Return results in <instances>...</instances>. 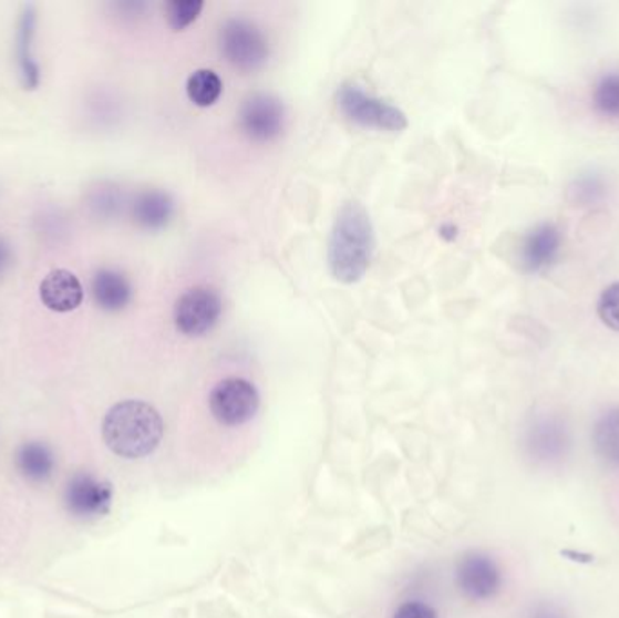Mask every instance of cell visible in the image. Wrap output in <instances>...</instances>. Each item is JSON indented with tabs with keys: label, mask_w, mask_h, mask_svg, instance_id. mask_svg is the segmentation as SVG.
Instances as JSON below:
<instances>
[{
	"label": "cell",
	"mask_w": 619,
	"mask_h": 618,
	"mask_svg": "<svg viewBox=\"0 0 619 618\" xmlns=\"http://www.w3.org/2000/svg\"><path fill=\"white\" fill-rule=\"evenodd\" d=\"M393 618H439L436 617L435 609L427 604L412 600V602L402 604L401 608L396 609Z\"/></svg>",
	"instance_id": "23"
},
{
	"label": "cell",
	"mask_w": 619,
	"mask_h": 618,
	"mask_svg": "<svg viewBox=\"0 0 619 618\" xmlns=\"http://www.w3.org/2000/svg\"><path fill=\"white\" fill-rule=\"evenodd\" d=\"M17 468L31 483H44L55 470V459L45 444L25 443L17 452Z\"/></svg>",
	"instance_id": "15"
},
{
	"label": "cell",
	"mask_w": 619,
	"mask_h": 618,
	"mask_svg": "<svg viewBox=\"0 0 619 618\" xmlns=\"http://www.w3.org/2000/svg\"><path fill=\"white\" fill-rule=\"evenodd\" d=\"M202 10H204V2L199 0H173L165 8V16L174 31H182L198 19Z\"/></svg>",
	"instance_id": "20"
},
{
	"label": "cell",
	"mask_w": 619,
	"mask_h": 618,
	"mask_svg": "<svg viewBox=\"0 0 619 618\" xmlns=\"http://www.w3.org/2000/svg\"><path fill=\"white\" fill-rule=\"evenodd\" d=\"M592 104L600 115L619 119V73L601 76L592 93Z\"/></svg>",
	"instance_id": "18"
},
{
	"label": "cell",
	"mask_w": 619,
	"mask_h": 618,
	"mask_svg": "<svg viewBox=\"0 0 619 618\" xmlns=\"http://www.w3.org/2000/svg\"><path fill=\"white\" fill-rule=\"evenodd\" d=\"M595 444L598 454L609 463L619 464V409L603 414L595 429Z\"/></svg>",
	"instance_id": "17"
},
{
	"label": "cell",
	"mask_w": 619,
	"mask_h": 618,
	"mask_svg": "<svg viewBox=\"0 0 619 618\" xmlns=\"http://www.w3.org/2000/svg\"><path fill=\"white\" fill-rule=\"evenodd\" d=\"M224 303L210 287H194L179 296L174 305V323L182 334L199 338L216 327Z\"/></svg>",
	"instance_id": "6"
},
{
	"label": "cell",
	"mask_w": 619,
	"mask_h": 618,
	"mask_svg": "<svg viewBox=\"0 0 619 618\" xmlns=\"http://www.w3.org/2000/svg\"><path fill=\"white\" fill-rule=\"evenodd\" d=\"M219 48L228 64L245 73L264 68L268 59L267 39L247 20H228L219 31Z\"/></svg>",
	"instance_id": "4"
},
{
	"label": "cell",
	"mask_w": 619,
	"mask_h": 618,
	"mask_svg": "<svg viewBox=\"0 0 619 618\" xmlns=\"http://www.w3.org/2000/svg\"><path fill=\"white\" fill-rule=\"evenodd\" d=\"M11 264V249L10 245L6 244L4 239L0 238V276L4 275Z\"/></svg>",
	"instance_id": "24"
},
{
	"label": "cell",
	"mask_w": 619,
	"mask_h": 618,
	"mask_svg": "<svg viewBox=\"0 0 619 618\" xmlns=\"http://www.w3.org/2000/svg\"><path fill=\"white\" fill-rule=\"evenodd\" d=\"M456 584L471 600H489L501 591V568L487 555L471 552L456 566Z\"/></svg>",
	"instance_id": "8"
},
{
	"label": "cell",
	"mask_w": 619,
	"mask_h": 618,
	"mask_svg": "<svg viewBox=\"0 0 619 618\" xmlns=\"http://www.w3.org/2000/svg\"><path fill=\"white\" fill-rule=\"evenodd\" d=\"M560 245V230L553 224L540 225L526 236L522 247V261L529 272H540L558 258Z\"/></svg>",
	"instance_id": "12"
},
{
	"label": "cell",
	"mask_w": 619,
	"mask_h": 618,
	"mask_svg": "<svg viewBox=\"0 0 619 618\" xmlns=\"http://www.w3.org/2000/svg\"><path fill=\"white\" fill-rule=\"evenodd\" d=\"M107 449L124 459L153 454L164 437V421L158 410L144 401H122L105 414L102 424Z\"/></svg>",
	"instance_id": "2"
},
{
	"label": "cell",
	"mask_w": 619,
	"mask_h": 618,
	"mask_svg": "<svg viewBox=\"0 0 619 618\" xmlns=\"http://www.w3.org/2000/svg\"><path fill=\"white\" fill-rule=\"evenodd\" d=\"M338 104L348 119L362 127L402 131L407 125L406 115L399 107L375 99L355 84L342 85L338 93Z\"/></svg>",
	"instance_id": "3"
},
{
	"label": "cell",
	"mask_w": 619,
	"mask_h": 618,
	"mask_svg": "<svg viewBox=\"0 0 619 618\" xmlns=\"http://www.w3.org/2000/svg\"><path fill=\"white\" fill-rule=\"evenodd\" d=\"M239 125L248 138L270 142L281 135L285 107L276 96L256 93L245 100L239 110Z\"/></svg>",
	"instance_id": "7"
},
{
	"label": "cell",
	"mask_w": 619,
	"mask_h": 618,
	"mask_svg": "<svg viewBox=\"0 0 619 618\" xmlns=\"http://www.w3.org/2000/svg\"><path fill=\"white\" fill-rule=\"evenodd\" d=\"M214 419L225 426H239L258 414L259 394L250 381L228 378L219 381L208 398Z\"/></svg>",
	"instance_id": "5"
},
{
	"label": "cell",
	"mask_w": 619,
	"mask_h": 618,
	"mask_svg": "<svg viewBox=\"0 0 619 618\" xmlns=\"http://www.w3.org/2000/svg\"><path fill=\"white\" fill-rule=\"evenodd\" d=\"M87 207L96 218H111L120 209L118 190L110 184L96 185L87 195Z\"/></svg>",
	"instance_id": "19"
},
{
	"label": "cell",
	"mask_w": 619,
	"mask_h": 618,
	"mask_svg": "<svg viewBox=\"0 0 619 618\" xmlns=\"http://www.w3.org/2000/svg\"><path fill=\"white\" fill-rule=\"evenodd\" d=\"M598 316L609 329L619 332V281L609 285L598 301Z\"/></svg>",
	"instance_id": "22"
},
{
	"label": "cell",
	"mask_w": 619,
	"mask_h": 618,
	"mask_svg": "<svg viewBox=\"0 0 619 618\" xmlns=\"http://www.w3.org/2000/svg\"><path fill=\"white\" fill-rule=\"evenodd\" d=\"M224 93V82L213 70L194 71L187 80V96L199 107L216 104Z\"/></svg>",
	"instance_id": "16"
},
{
	"label": "cell",
	"mask_w": 619,
	"mask_h": 618,
	"mask_svg": "<svg viewBox=\"0 0 619 618\" xmlns=\"http://www.w3.org/2000/svg\"><path fill=\"white\" fill-rule=\"evenodd\" d=\"M541 430H536V435H533V444L535 449L541 450L544 459L555 457L564 450L565 434L561 432L560 426H555L553 423H544Z\"/></svg>",
	"instance_id": "21"
},
{
	"label": "cell",
	"mask_w": 619,
	"mask_h": 618,
	"mask_svg": "<svg viewBox=\"0 0 619 618\" xmlns=\"http://www.w3.org/2000/svg\"><path fill=\"white\" fill-rule=\"evenodd\" d=\"M173 199L162 190H145L133 202V218L142 229H164L173 218Z\"/></svg>",
	"instance_id": "14"
},
{
	"label": "cell",
	"mask_w": 619,
	"mask_h": 618,
	"mask_svg": "<svg viewBox=\"0 0 619 618\" xmlns=\"http://www.w3.org/2000/svg\"><path fill=\"white\" fill-rule=\"evenodd\" d=\"M37 33V10L33 4L22 8L17 30V64H19L20 84L28 91H35L42 79L39 62L33 51Z\"/></svg>",
	"instance_id": "10"
},
{
	"label": "cell",
	"mask_w": 619,
	"mask_h": 618,
	"mask_svg": "<svg viewBox=\"0 0 619 618\" xmlns=\"http://www.w3.org/2000/svg\"><path fill=\"white\" fill-rule=\"evenodd\" d=\"M533 618H565L564 615L560 614V611H556L555 608H547V606H544V608L538 609V611H536L535 615H533Z\"/></svg>",
	"instance_id": "25"
},
{
	"label": "cell",
	"mask_w": 619,
	"mask_h": 618,
	"mask_svg": "<svg viewBox=\"0 0 619 618\" xmlns=\"http://www.w3.org/2000/svg\"><path fill=\"white\" fill-rule=\"evenodd\" d=\"M111 504H113L111 484L91 475H76L65 490V506L75 517H102L110 514Z\"/></svg>",
	"instance_id": "9"
},
{
	"label": "cell",
	"mask_w": 619,
	"mask_h": 618,
	"mask_svg": "<svg viewBox=\"0 0 619 618\" xmlns=\"http://www.w3.org/2000/svg\"><path fill=\"white\" fill-rule=\"evenodd\" d=\"M375 250V235L368 210L359 202H347L333 222L328 265L341 284H355L367 275Z\"/></svg>",
	"instance_id": "1"
},
{
	"label": "cell",
	"mask_w": 619,
	"mask_h": 618,
	"mask_svg": "<svg viewBox=\"0 0 619 618\" xmlns=\"http://www.w3.org/2000/svg\"><path fill=\"white\" fill-rule=\"evenodd\" d=\"M94 303L107 312H118L130 305L133 298L130 279L114 269H100L91 281Z\"/></svg>",
	"instance_id": "13"
},
{
	"label": "cell",
	"mask_w": 619,
	"mask_h": 618,
	"mask_svg": "<svg viewBox=\"0 0 619 618\" xmlns=\"http://www.w3.org/2000/svg\"><path fill=\"white\" fill-rule=\"evenodd\" d=\"M39 295L45 309L64 315L79 309L84 299V289L71 270L55 269L42 279Z\"/></svg>",
	"instance_id": "11"
}]
</instances>
